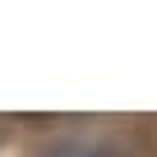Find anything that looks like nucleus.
Masks as SVG:
<instances>
[{
  "label": "nucleus",
  "instance_id": "obj_1",
  "mask_svg": "<svg viewBox=\"0 0 157 157\" xmlns=\"http://www.w3.org/2000/svg\"><path fill=\"white\" fill-rule=\"evenodd\" d=\"M42 157H120V152L102 143H83V139H65V143H51Z\"/></svg>",
  "mask_w": 157,
  "mask_h": 157
}]
</instances>
